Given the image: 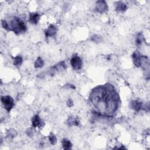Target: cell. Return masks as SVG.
<instances>
[{"mask_svg": "<svg viewBox=\"0 0 150 150\" xmlns=\"http://www.w3.org/2000/svg\"><path fill=\"white\" fill-rule=\"evenodd\" d=\"M89 100L97 113L107 117L113 116L120 104L118 93L114 86L109 83L93 89Z\"/></svg>", "mask_w": 150, "mask_h": 150, "instance_id": "obj_1", "label": "cell"}, {"mask_svg": "<svg viewBox=\"0 0 150 150\" xmlns=\"http://www.w3.org/2000/svg\"><path fill=\"white\" fill-rule=\"evenodd\" d=\"M11 130H10L8 131V133L9 134L8 135V136H10V137H15V135H17V133L15 130H13V131H11Z\"/></svg>", "mask_w": 150, "mask_h": 150, "instance_id": "obj_19", "label": "cell"}, {"mask_svg": "<svg viewBox=\"0 0 150 150\" xmlns=\"http://www.w3.org/2000/svg\"><path fill=\"white\" fill-rule=\"evenodd\" d=\"M72 67L75 70H80L82 68V59L77 55H74L71 60Z\"/></svg>", "mask_w": 150, "mask_h": 150, "instance_id": "obj_4", "label": "cell"}, {"mask_svg": "<svg viewBox=\"0 0 150 150\" xmlns=\"http://www.w3.org/2000/svg\"><path fill=\"white\" fill-rule=\"evenodd\" d=\"M57 31V27L54 25H50L45 32V36L46 38L54 36L56 35Z\"/></svg>", "mask_w": 150, "mask_h": 150, "instance_id": "obj_7", "label": "cell"}, {"mask_svg": "<svg viewBox=\"0 0 150 150\" xmlns=\"http://www.w3.org/2000/svg\"><path fill=\"white\" fill-rule=\"evenodd\" d=\"M1 102L5 109L8 112H9L11 111L13 107L14 106V99L9 96H3L1 97Z\"/></svg>", "mask_w": 150, "mask_h": 150, "instance_id": "obj_3", "label": "cell"}, {"mask_svg": "<svg viewBox=\"0 0 150 150\" xmlns=\"http://www.w3.org/2000/svg\"><path fill=\"white\" fill-rule=\"evenodd\" d=\"M92 41L96 42V43H98L102 41V38L99 35H95L94 36H93L92 37Z\"/></svg>", "mask_w": 150, "mask_h": 150, "instance_id": "obj_18", "label": "cell"}, {"mask_svg": "<svg viewBox=\"0 0 150 150\" xmlns=\"http://www.w3.org/2000/svg\"><path fill=\"white\" fill-rule=\"evenodd\" d=\"M144 36L142 34L139 33V34L137 35V38H136V45L137 46H139L141 45L143 43V42L144 41Z\"/></svg>", "mask_w": 150, "mask_h": 150, "instance_id": "obj_14", "label": "cell"}, {"mask_svg": "<svg viewBox=\"0 0 150 150\" xmlns=\"http://www.w3.org/2000/svg\"><path fill=\"white\" fill-rule=\"evenodd\" d=\"M49 139L50 143H51V144L52 145H55L57 143V138L55 135H54L53 133L50 134L49 136Z\"/></svg>", "mask_w": 150, "mask_h": 150, "instance_id": "obj_17", "label": "cell"}, {"mask_svg": "<svg viewBox=\"0 0 150 150\" xmlns=\"http://www.w3.org/2000/svg\"><path fill=\"white\" fill-rule=\"evenodd\" d=\"M62 143L63 148L64 149L69 150V149H71L72 148V144L71 143V141L69 140V139L64 138V139H63Z\"/></svg>", "mask_w": 150, "mask_h": 150, "instance_id": "obj_13", "label": "cell"}, {"mask_svg": "<svg viewBox=\"0 0 150 150\" xmlns=\"http://www.w3.org/2000/svg\"><path fill=\"white\" fill-rule=\"evenodd\" d=\"M32 124L34 127H42V121L38 115H35L32 119Z\"/></svg>", "mask_w": 150, "mask_h": 150, "instance_id": "obj_9", "label": "cell"}, {"mask_svg": "<svg viewBox=\"0 0 150 150\" xmlns=\"http://www.w3.org/2000/svg\"><path fill=\"white\" fill-rule=\"evenodd\" d=\"M132 57L133 59V63L134 65L139 67L141 66V62H142V56L140 55L138 51H135L132 55Z\"/></svg>", "mask_w": 150, "mask_h": 150, "instance_id": "obj_6", "label": "cell"}, {"mask_svg": "<svg viewBox=\"0 0 150 150\" xmlns=\"http://www.w3.org/2000/svg\"><path fill=\"white\" fill-rule=\"evenodd\" d=\"M7 24L8 31H12L16 34L24 33L26 31V26L25 22L18 17H13L10 20L9 22H7Z\"/></svg>", "mask_w": 150, "mask_h": 150, "instance_id": "obj_2", "label": "cell"}, {"mask_svg": "<svg viewBox=\"0 0 150 150\" xmlns=\"http://www.w3.org/2000/svg\"><path fill=\"white\" fill-rule=\"evenodd\" d=\"M44 62L43 61V59L39 57L35 61L34 65H35V67L39 68V67H42L44 66Z\"/></svg>", "mask_w": 150, "mask_h": 150, "instance_id": "obj_15", "label": "cell"}, {"mask_svg": "<svg viewBox=\"0 0 150 150\" xmlns=\"http://www.w3.org/2000/svg\"><path fill=\"white\" fill-rule=\"evenodd\" d=\"M67 106L69 107H71L73 106V102L71 99H69V100L67 102Z\"/></svg>", "mask_w": 150, "mask_h": 150, "instance_id": "obj_20", "label": "cell"}, {"mask_svg": "<svg viewBox=\"0 0 150 150\" xmlns=\"http://www.w3.org/2000/svg\"><path fill=\"white\" fill-rule=\"evenodd\" d=\"M95 9L96 11L102 14L108 10V6L104 1H98L96 3Z\"/></svg>", "mask_w": 150, "mask_h": 150, "instance_id": "obj_5", "label": "cell"}, {"mask_svg": "<svg viewBox=\"0 0 150 150\" xmlns=\"http://www.w3.org/2000/svg\"><path fill=\"white\" fill-rule=\"evenodd\" d=\"M67 124L69 126H78L79 124V121L77 120V118L73 117H70L67 120Z\"/></svg>", "mask_w": 150, "mask_h": 150, "instance_id": "obj_12", "label": "cell"}, {"mask_svg": "<svg viewBox=\"0 0 150 150\" xmlns=\"http://www.w3.org/2000/svg\"><path fill=\"white\" fill-rule=\"evenodd\" d=\"M131 107L134 110L138 112L142 109H144V106L142 102L138 100H133L131 102Z\"/></svg>", "mask_w": 150, "mask_h": 150, "instance_id": "obj_8", "label": "cell"}, {"mask_svg": "<svg viewBox=\"0 0 150 150\" xmlns=\"http://www.w3.org/2000/svg\"><path fill=\"white\" fill-rule=\"evenodd\" d=\"M40 18L41 17L38 13H31L29 15V21L31 24L36 25L39 22Z\"/></svg>", "mask_w": 150, "mask_h": 150, "instance_id": "obj_10", "label": "cell"}, {"mask_svg": "<svg viewBox=\"0 0 150 150\" xmlns=\"http://www.w3.org/2000/svg\"><path fill=\"white\" fill-rule=\"evenodd\" d=\"M14 59V65L15 66L21 65L22 63V57L21 56H17Z\"/></svg>", "mask_w": 150, "mask_h": 150, "instance_id": "obj_16", "label": "cell"}, {"mask_svg": "<svg viewBox=\"0 0 150 150\" xmlns=\"http://www.w3.org/2000/svg\"><path fill=\"white\" fill-rule=\"evenodd\" d=\"M127 5L123 2L118 1L116 3V9L118 12H124L127 10Z\"/></svg>", "mask_w": 150, "mask_h": 150, "instance_id": "obj_11", "label": "cell"}]
</instances>
